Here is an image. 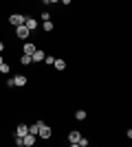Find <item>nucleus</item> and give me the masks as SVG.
Instances as JSON below:
<instances>
[{
  "label": "nucleus",
  "mask_w": 132,
  "mask_h": 147,
  "mask_svg": "<svg viewBox=\"0 0 132 147\" xmlns=\"http://www.w3.org/2000/svg\"><path fill=\"white\" fill-rule=\"evenodd\" d=\"M51 136H53V127H51L49 123H42L38 129V138H42V141H49Z\"/></svg>",
  "instance_id": "nucleus-1"
},
{
  "label": "nucleus",
  "mask_w": 132,
  "mask_h": 147,
  "mask_svg": "<svg viewBox=\"0 0 132 147\" xmlns=\"http://www.w3.org/2000/svg\"><path fill=\"white\" fill-rule=\"evenodd\" d=\"M16 37H18V40H29V37H31V31L26 29L24 24H20V26H16Z\"/></svg>",
  "instance_id": "nucleus-2"
},
{
  "label": "nucleus",
  "mask_w": 132,
  "mask_h": 147,
  "mask_svg": "<svg viewBox=\"0 0 132 147\" xmlns=\"http://www.w3.org/2000/svg\"><path fill=\"white\" fill-rule=\"evenodd\" d=\"M24 20H26V16H22V13H13L11 18H9V22H11L13 26H20V24H24Z\"/></svg>",
  "instance_id": "nucleus-3"
},
{
  "label": "nucleus",
  "mask_w": 132,
  "mask_h": 147,
  "mask_svg": "<svg viewBox=\"0 0 132 147\" xmlns=\"http://www.w3.org/2000/svg\"><path fill=\"white\" fill-rule=\"evenodd\" d=\"M35 141H38V136L31 134V132L22 136V143H24V147H33V145H35Z\"/></svg>",
  "instance_id": "nucleus-4"
},
{
  "label": "nucleus",
  "mask_w": 132,
  "mask_h": 147,
  "mask_svg": "<svg viewBox=\"0 0 132 147\" xmlns=\"http://www.w3.org/2000/svg\"><path fill=\"white\" fill-rule=\"evenodd\" d=\"M35 49H38V46H35L33 42H24V44H22V53H24V55H33Z\"/></svg>",
  "instance_id": "nucleus-5"
},
{
  "label": "nucleus",
  "mask_w": 132,
  "mask_h": 147,
  "mask_svg": "<svg viewBox=\"0 0 132 147\" xmlns=\"http://www.w3.org/2000/svg\"><path fill=\"white\" fill-rule=\"evenodd\" d=\"M79 138H82V134H79V132H77V129H73V132H70L68 134V143L73 147H77V143H79Z\"/></svg>",
  "instance_id": "nucleus-6"
},
{
  "label": "nucleus",
  "mask_w": 132,
  "mask_h": 147,
  "mask_svg": "<svg viewBox=\"0 0 132 147\" xmlns=\"http://www.w3.org/2000/svg\"><path fill=\"white\" fill-rule=\"evenodd\" d=\"M44 57H46V53L40 49H35V53L31 55V61H35V64H40V61H44Z\"/></svg>",
  "instance_id": "nucleus-7"
},
{
  "label": "nucleus",
  "mask_w": 132,
  "mask_h": 147,
  "mask_svg": "<svg viewBox=\"0 0 132 147\" xmlns=\"http://www.w3.org/2000/svg\"><path fill=\"white\" fill-rule=\"evenodd\" d=\"M24 26H26V29H29V31L33 33V31L38 29V20H35V18H29V16H26V20H24Z\"/></svg>",
  "instance_id": "nucleus-8"
},
{
  "label": "nucleus",
  "mask_w": 132,
  "mask_h": 147,
  "mask_svg": "<svg viewBox=\"0 0 132 147\" xmlns=\"http://www.w3.org/2000/svg\"><path fill=\"white\" fill-rule=\"evenodd\" d=\"M13 86L24 88L26 86V77H24V75H16V77H13Z\"/></svg>",
  "instance_id": "nucleus-9"
},
{
  "label": "nucleus",
  "mask_w": 132,
  "mask_h": 147,
  "mask_svg": "<svg viewBox=\"0 0 132 147\" xmlns=\"http://www.w3.org/2000/svg\"><path fill=\"white\" fill-rule=\"evenodd\" d=\"M29 134V125H24V123H20L18 127H16V136H24Z\"/></svg>",
  "instance_id": "nucleus-10"
},
{
  "label": "nucleus",
  "mask_w": 132,
  "mask_h": 147,
  "mask_svg": "<svg viewBox=\"0 0 132 147\" xmlns=\"http://www.w3.org/2000/svg\"><path fill=\"white\" fill-rule=\"evenodd\" d=\"M42 29H44V33H51V31L55 29V24H53V20H42Z\"/></svg>",
  "instance_id": "nucleus-11"
},
{
  "label": "nucleus",
  "mask_w": 132,
  "mask_h": 147,
  "mask_svg": "<svg viewBox=\"0 0 132 147\" xmlns=\"http://www.w3.org/2000/svg\"><path fill=\"white\" fill-rule=\"evenodd\" d=\"M53 68L55 70H66V59H55L53 61Z\"/></svg>",
  "instance_id": "nucleus-12"
},
{
  "label": "nucleus",
  "mask_w": 132,
  "mask_h": 147,
  "mask_svg": "<svg viewBox=\"0 0 132 147\" xmlns=\"http://www.w3.org/2000/svg\"><path fill=\"white\" fill-rule=\"evenodd\" d=\"M86 117H88V114H86V110H84V108L75 110V119H77V121H86Z\"/></svg>",
  "instance_id": "nucleus-13"
},
{
  "label": "nucleus",
  "mask_w": 132,
  "mask_h": 147,
  "mask_svg": "<svg viewBox=\"0 0 132 147\" xmlns=\"http://www.w3.org/2000/svg\"><path fill=\"white\" fill-rule=\"evenodd\" d=\"M20 64H22V66H29V64H33V61H31V55H24V53H22V57H20Z\"/></svg>",
  "instance_id": "nucleus-14"
},
{
  "label": "nucleus",
  "mask_w": 132,
  "mask_h": 147,
  "mask_svg": "<svg viewBox=\"0 0 132 147\" xmlns=\"http://www.w3.org/2000/svg\"><path fill=\"white\" fill-rule=\"evenodd\" d=\"M40 125H42V121L33 123V125H29V132H31V134H35V136H38V129H40Z\"/></svg>",
  "instance_id": "nucleus-15"
},
{
  "label": "nucleus",
  "mask_w": 132,
  "mask_h": 147,
  "mask_svg": "<svg viewBox=\"0 0 132 147\" xmlns=\"http://www.w3.org/2000/svg\"><path fill=\"white\" fill-rule=\"evenodd\" d=\"M9 70H11V68H9V64H5V61H2V64H0V75H7Z\"/></svg>",
  "instance_id": "nucleus-16"
},
{
  "label": "nucleus",
  "mask_w": 132,
  "mask_h": 147,
  "mask_svg": "<svg viewBox=\"0 0 132 147\" xmlns=\"http://www.w3.org/2000/svg\"><path fill=\"white\" fill-rule=\"evenodd\" d=\"M53 61H55V57H51V55L44 57V64H46V66H53Z\"/></svg>",
  "instance_id": "nucleus-17"
},
{
  "label": "nucleus",
  "mask_w": 132,
  "mask_h": 147,
  "mask_svg": "<svg viewBox=\"0 0 132 147\" xmlns=\"http://www.w3.org/2000/svg\"><path fill=\"white\" fill-rule=\"evenodd\" d=\"M88 143H90V141H88V138H84V136H82V138H79V143H77V147H86Z\"/></svg>",
  "instance_id": "nucleus-18"
},
{
  "label": "nucleus",
  "mask_w": 132,
  "mask_h": 147,
  "mask_svg": "<svg viewBox=\"0 0 132 147\" xmlns=\"http://www.w3.org/2000/svg\"><path fill=\"white\" fill-rule=\"evenodd\" d=\"M40 18H42V20H51V18H53V16H51L49 11H42V13H40Z\"/></svg>",
  "instance_id": "nucleus-19"
},
{
  "label": "nucleus",
  "mask_w": 132,
  "mask_h": 147,
  "mask_svg": "<svg viewBox=\"0 0 132 147\" xmlns=\"http://www.w3.org/2000/svg\"><path fill=\"white\" fill-rule=\"evenodd\" d=\"M57 2H60V0H46L44 5H57Z\"/></svg>",
  "instance_id": "nucleus-20"
},
{
  "label": "nucleus",
  "mask_w": 132,
  "mask_h": 147,
  "mask_svg": "<svg viewBox=\"0 0 132 147\" xmlns=\"http://www.w3.org/2000/svg\"><path fill=\"white\" fill-rule=\"evenodd\" d=\"M60 2H62V5H70V2H73V0H60Z\"/></svg>",
  "instance_id": "nucleus-21"
},
{
  "label": "nucleus",
  "mask_w": 132,
  "mask_h": 147,
  "mask_svg": "<svg viewBox=\"0 0 132 147\" xmlns=\"http://www.w3.org/2000/svg\"><path fill=\"white\" fill-rule=\"evenodd\" d=\"M2 51H5V42H2V40H0V53H2Z\"/></svg>",
  "instance_id": "nucleus-22"
},
{
  "label": "nucleus",
  "mask_w": 132,
  "mask_h": 147,
  "mask_svg": "<svg viewBox=\"0 0 132 147\" xmlns=\"http://www.w3.org/2000/svg\"><path fill=\"white\" fill-rule=\"evenodd\" d=\"M0 64H2V55H0Z\"/></svg>",
  "instance_id": "nucleus-23"
},
{
  "label": "nucleus",
  "mask_w": 132,
  "mask_h": 147,
  "mask_svg": "<svg viewBox=\"0 0 132 147\" xmlns=\"http://www.w3.org/2000/svg\"><path fill=\"white\" fill-rule=\"evenodd\" d=\"M40 2H46V0H40Z\"/></svg>",
  "instance_id": "nucleus-24"
}]
</instances>
